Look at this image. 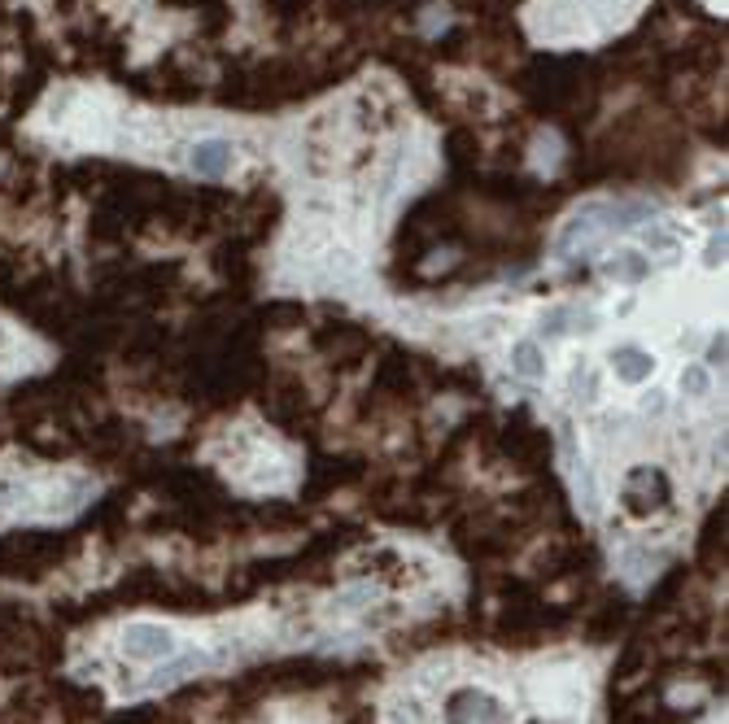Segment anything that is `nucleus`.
<instances>
[{
  "label": "nucleus",
  "mask_w": 729,
  "mask_h": 724,
  "mask_svg": "<svg viewBox=\"0 0 729 724\" xmlns=\"http://www.w3.org/2000/svg\"><path fill=\"white\" fill-rule=\"evenodd\" d=\"M507 367H511V376L524 380V384L546 380V345H542V341H533V336H524V341L511 345Z\"/></svg>",
  "instance_id": "423d86ee"
},
{
  "label": "nucleus",
  "mask_w": 729,
  "mask_h": 724,
  "mask_svg": "<svg viewBox=\"0 0 729 724\" xmlns=\"http://www.w3.org/2000/svg\"><path fill=\"white\" fill-rule=\"evenodd\" d=\"M620 502L629 515H655L664 502H673V485L660 467H633L625 476V489H620Z\"/></svg>",
  "instance_id": "7ed1b4c3"
},
{
  "label": "nucleus",
  "mask_w": 729,
  "mask_h": 724,
  "mask_svg": "<svg viewBox=\"0 0 729 724\" xmlns=\"http://www.w3.org/2000/svg\"><path fill=\"white\" fill-rule=\"evenodd\" d=\"M441 724H511V707L503 694H494L489 685H459L446 698Z\"/></svg>",
  "instance_id": "f257e3e1"
},
{
  "label": "nucleus",
  "mask_w": 729,
  "mask_h": 724,
  "mask_svg": "<svg viewBox=\"0 0 729 724\" xmlns=\"http://www.w3.org/2000/svg\"><path fill=\"white\" fill-rule=\"evenodd\" d=\"M603 271H607V280H616V284H642L651 275V258L642 249H616L612 258L603 262Z\"/></svg>",
  "instance_id": "0eeeda50"
},
{
  "label": "nucleus",
  "mask_w": 729,
  "mask_h": 724,
  "mask_svg": "<svg viewBox=\"0 0 729 724\" xmlns=\"http://www.w3.org/2000/svg\"><path fill=\"white\" fill-rule=\"evenodd\" d=\"M179 655V637L166 629V624L153 620H131L123 629V659L140 663V668H162Z\"/></svg>",
  "instance_id": "f03ea898"
},
{
  "label": "nucleus",
  "mask_w": 729,
  "mask_h": 724,
  "mask_svg": "<svg viewBox=\"0 0 729 724\" xmlns=\"http://www.w3.org/2000/svg\"><path fill=\"white\" fill-rule=\"evenodd\" d=\"M232 166H236L232 140L206 136V140H197L193 149H188V171H193L197 179H223V175H232Z\"/></svg>",
  "instance_id": "20e7f679"
},
{
  "label": "nucleus",
  "mask_w": 729,
  "mask_h": 724,
  "mask_svg": "<svg viewBox=\"0 0 729 724\" xmlns=\"http://www.w3.org/2000/svg\"><path fill=\"white\" fill-rule=\"evenodd\" d=\"M607 367H612L616 384L638 389V384H647L655 376V354H651V349H642V345H633V341H625V345L612 349V362H607Z\"/></svg>",
  "instance_id": "39448f33"
},
{
  "label": "nucleus",
  "mask_w": 729,
  "mask_h": 724,
  "mask_svg": "<svg viewBox=\"0 0 729 724\" xmlns=\"http://www.w3.org/2000/svg\"><path fill=\"white\" fill-rule=\"evenodd\" d=\"M681 393L686 397H712L716 393L712 367H703V362H686V367H681Z\"/></svg>",
  "instance_id": "6e6552de"
}]
</instances>
